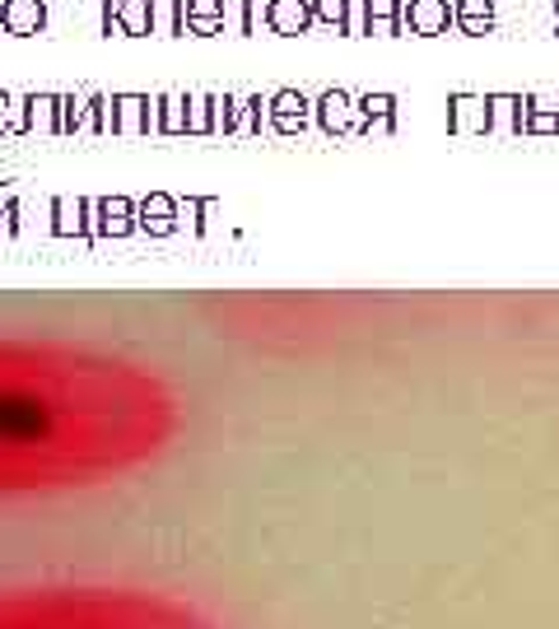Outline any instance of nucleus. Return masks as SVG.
Listing matches in <instances>:
<instances>
[{
    "label": "nucleus",
    "mask_w": 559,
    "mask_h": 629,
    "mask_svg": "<svg viewBox=\"0 0 559 629\" xmlns=\"http://www.w3.org/2000/svg\"><path fill=\"white\" fill-rule=\"evenodd\" d=\"M154 383L98 359L0 350V499L103 485L169 443Z\"/></svg>",
    "instance_id": "nucleus-1"
},
{
    "label": "nucleus",
    "mask_w": 559,
    "mask_h": 629,
    "mask_svg": "<svg viewBox=\"0 0 559 629\" xmlns=\"http://www.w3.org/2000/svg\"><path fill=\"white\" fill-rule=\"evenodd\" d=\"M0 629H220L196 602L136 583H0Z\"/></svg>",
    "instance_id": "nucleus-2"
},
{
    "label": "nucleus",
    "mask_w": 559,
    "mask_h": 629,
    "mask_svg": "<svg viewBox=\"0 0 559 629\" xmlns=\"http://www.w3.org/2000/svg\"><path fill=\"white\" fill-rule=\"evenodd\" d=\"M448 24H457L448 0H406V33L438 38V33H448Z\"/></svg>",
    "instance_id": "nucleus-3"
},
{
    "label": "nucleus",
    "mask_w": 559,
    "mask_h": 629,
    "mask_svg": "<svg viewBox=\"0 0 559 629\" xmlns=\"http://www.w3.org/2000/svg\"><path fill=\"white\" fill-rule=\"evenodd\" d=\"M312 24H318L312 0H271V33H280V38H299Z\"/></svg>",
    "instance_id": "nucleus-4"
},
{
    "label": "nucleus",
    "mask_w": 559,
    "mask_h": 629,
    "mask_svg": "<svg viewBox=\"0 0 559 629\" xmlns=\"http://www.w3.org/2000/svg\"><path fill=\"white\" fill-rule=\"evenodd\" d=\"M0 28L20 33V38L42 33L47 28V5H42V0H0Z\"/></svg>",
    "instance_id": "nucleus-5"
},
{
    "label": "nucleus",
    "mask_w": 559,
    "mask_h": 629,
    "mask_svg": "<svg viewBox=\"0 0 559 629\" xmlns=\"http://www.w3.org/2000/svg\"><path fill=\"white\" fill-rule=\"evenodd\" d=\"M183 20L196 38H215L224 33V0H183Z\"/></svg>",
    "instance_id": "nucleus-6"
},
{
    "label": "nucleus",
    "mask_w": 559,
    "mask_h": 629,
    "mask_svg": "<svg viewBox=\"0 0 559 629\" xmlns=\"http://www.w3.org/2000/svg\"><path fill=\"white\" fill-rule=\"evenodd\" d=\"M452 20H457V33H467V38H481V33L495 28V0H457Z\"/></svg>",
    "instance_id": "nucleus-7"
},
{
    "label": "nucleus",
    "mask_w": 559,
    "mask_h": 629,
    "mask_svg": "<svg viewBox=\"0 0 559 629\" xmlns=\"http://www.w3.org/2000/svg\"><path fill=\"white\" fill-rule=\"evenodd\" d=\"M150 33H159V38H173V33H187L183 0H150Z\"/></svg>",
    "instance_id": "nucleus-8"
},
{
    "label": "nucleus",
    "mask_w": 559,
    "mask_h": 629,
    "mask_svg": "<svg viewBox=\"0 0 559 629\" xmlns=\"http://www.w3.org/2000/svg\"><path fill=\"white\" fill-rule=\"evenodd\" d=\"M117 24L126 38H145L150 33V0H117Z\"/></svg>",
    "instance_id": "nucleus-9"
},
{
    "label": "nucleus",
    "mask_w": 559,
    "mask_h": 629,
    "mask_svg": "<svg viewBox=\"0 0 559 629\" xmlns=\"http://www.w3.org/2000/svg\"><path fill=\"white\" fill-rule=\"evenodd\" d=\"M457 108V126H485L489 122V98H452Z\"/></svg>",
    "instance_id": "nucleus-10"
},
{
    "label": "nucleus",
    "mask_w": 559,
    "mask_h": 629,
    "mask_svg": "<svg viewBox=\"0 0 559 629\" xmlns=\"http://www.w3.org/2000/svg\"><path fill=\"white\" fill-rule=\"evenodd\" d=\"M271 108L280 112V126H303V94H294V89H285V94H275L271 98Z\"/></svg>",
    "instance_id": "nucleus-11"
},
{
    "label": "nucleus",
    "mask_w": 559,
    "mask_h": 629,
    "mask_svg": "<svg viewBox=\"0 0 559 629\" xmlns=\"http://www.w3.org/2000/svg\"><path fill=\"white\" fill-rule=\"evenodd\" d=\"M224 33L248 38V0H224Z\"/></svg>",
    "instance_id": "nucleus-12"
},
{
    "label": "nucleus",
    "mask_w": 559,
    "mask_h": 629,
    "mask_svg": "<svg viewBox=\"0 0 559 629\" xmlns=\"http://www.w3.org/2000/svg\"><path fill=\"white\" fill-rule=\"evenodd\" d=\"M318 108H322V122L336 131V126H345V108H350V98H345L340 89H332V94H322Z\"/></svg>",
    "instance_id": "nucleus-13"
},
{
    "label": "nucleus",
    "mask_w": 559,
    "mask_h": 629,
    "mask_svg": "<svg viewBox=\"0 0 559 629\" xmlns=\"http://www.w3.org/2000/svg\"><path fill=\"white\" fill-rule=\"evenodd\" d=\"M345 5H350V0H312V10H318V24L336 28V33H345Z\"/></svg>",
    "instance_id": "nucleus-14"
},
{
    "label": "nucleus",
    "mask_w": 559,
    "mask_h": 629,
    "mask_svg": "<svg viewBox=\"0 0 559 629\" xmlns=\"http://www.w3.org/2000/svg\"><path fill=\"white\" fill-rule=\"evenodd\" d=\"M57 108H61L57 98L33 94V98H28V122H33V126H52V122H57Z\"/></svg>",
    "instance_id": "nucleus-15"
},
{
    "label": "nucleus",
    "mask_w": 559,
    "mask_h": 629,
    "mask_svg": "<svg viewBox=\"0 0 559 629\" xmlns=\"http://www.w3.org/2000/svg\"><path fill=\"white\" fill-rule=\"evenodd\" d=\"M369 20H373L369 0H350V5H345V33H355V38H359V33H369Z\"/></svg>",
    "instance_id": "nucleus-16"
},
{
    "label": "nucleus",
    "mask_w": 559,
    "mask_h": 629,
    "mask_svg": "<svg viewBox=\"0 0 559 629\" xmlns=\"http://www.w3.org/2000/svg\"><path fill=\"white\" fill-rule=\"evenodd\" d=\"M145 108H150V103H145V98H136V94H122V98H117L122 126H126V131H136V126H140V112H145Z\"/></svg>",
    "instance_id": "nucleus-17"
},
{
    "label": "nucleus",
    "mask_w": 559,
    "mask_h": 629,
    "mask_svg": "<svg viewBox=\"0 0 559 629\" xmlns=\"http://www.w3.org/2000/svg\"><path fill=\"white\" fill-rule=\"evenodd\" d=\"M364 112H369V118H387L392 98H387V94H369V98H364Z\"/></svg>",
    "instance_id": "nucleus-18"
},
{
    "label": "nucleus",
    "mask_w": 559,
    "mask_h": 629,
    "mask_svg": "<svg viewBox=\"0 0 559 629\" xmlns=\"http://www.w3.org/2000/svg\"><path fill=\"white\" fill-rule=\"evenodd\" d=\"M163 108H169V131H183V98H163Z\"/></svg>",
    "instance_id": "nucleus-19"
},
{
    "label": "nucleus",
    "mask_w": 559,
    "mask_h": 629,
    "mask_svg": "<svg viewBox=\"0 0 559 629\" xmlns=\"http://www.w3.org/2000/svg\"><path fill=\"white\" fill-rule=\"evenodd\" d=\"M103 33H122V24H117V0H103Z\"/></svg>",
    "instance_id": "nucleus-20"
},
{
    "label": "nucleus",
    "mask_w": 559,
    "mask_h": 629,
    "mask_svg": "<svg viewBox=\"0 0 559 629\" xmlns=\"http://www.w3.org/2000/svg\"><path fill=\"white\" fill-rule=\"evenodd\" d=\"M532 126H536V131H550V126H555V118H550V112H536Z\"/></svg>",
    "instance_id": "nucleus-21"
},
{
    "label": "nucleus",
    "mask_w": 559,
    "mask_h": 629,
    "mask_svg": "<svg viewBox=\"0 0 559 629\" xmlns=\"http://www.w3.org/2000/svg\"><path fill=\"white\" fill-rule=\"evenodd\" d=\"M5 108H10V98H5V94H0V126H5Z\"/></svg>",
    "instance_id": "nucleus-22"
},
{
    "label": "nucleus",
    "mask_w": 559,
    "mask_h": 629,
    "mask_svg": "<svg viewBox=\"0 0 559 629\" xmlns=\"http://www.w3.org/2000/svg\"><path fill=\"white\" fill-rule=\"evenodd\" d=\"M555 28H559V5H555Z\"/></svg>",
    "instance_id": "nucleus-23"
}]
</instances>
